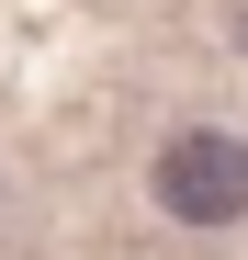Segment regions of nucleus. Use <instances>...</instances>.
<instances>
[{"label": "nucleus", "instance_id": "obj_1", "mask_svg": "<svg viewBox=\"0 0 248 260\" xmlns=\"http://www.w3.org/2000/svg\"><path fill=\"white\" fill-rule=\"evenodd\" d=\"M158 204H170L181 226H237L248 215V147L226 124H181V136L158 147Z\"/></svg>", "mask_w": 248, "mask_h": 260}]
</instances>
